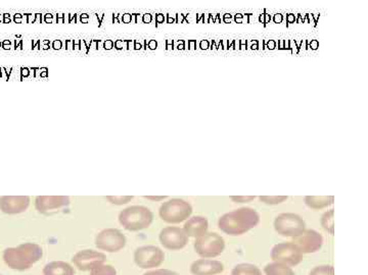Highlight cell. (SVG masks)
<instances>
[{"label": "cell", "mask_w": 368, "mask_h": 275, "mask_svg": "<svg viewBox=\"0 0 368 275\" xmlns=\"http://www.w3.org/2000/svg\"><path fill=\"white\" fill-rule=\"evenodd\" d=\"M274 228L283 237H295L306 230V223L300 215L283 213L275 219Z\"/></svg>", "instance_id": "obj_6"}, {"label": "cell", "mask_w": 368, "mask_h": 275, "mask_svg": "<svg viewBox=\"0 0 368 275\" xmlns=\"http://www.w3.org/2000/svg\"><path fill=\"white\" fill-rule=\"evenodd\" d=\"M149 200H153V201H160V200L166 199L167 197H145Z\"/></svg>", "instance_id": "obj_28"}, {"label": "cell", "mask_w": 368, "mask_h": 275, "mask_svg": "<svg viewBox=\"0 0 368 275\" xmlns=\"http://www.w3.org/2000/svg\"><path fill=\"white\" fill-rule=\"evenodd\" d=\"M143 275H179V274L170 269H156L154 272H147Z\"/></svg>", "instance_id": "obj_27"}, {"label": "cell", "mask_w": 368, "mask_h": 275, "mask_svg": "<svg viewBox=\"0 0 368 275\" xmlns=\"http://www.w3.org/2000/svg\"><path fill=\"white\" fill-rule=\"evenodd\" d=\"M112 47H113V42L112 41L105 42V48H107V49H111Z\"/></svg>", "instance_id": "obj_30"}, {"label": "cell", "mask_w": 368, "mask_h": 275, "mask_svg": "<svg viewBox=\"0 0 368 275\" xmlns=\"http://www.w3.org/2000/svg\"><path fill=\"white\" fill-rule=\"evenodd\" d=\"M125 19H126V21H129V15H126V17H125Z\"/></svg>", "instance_id": "obj_34"}, {"label": "cell", "mask_w": 368, "mask_h": 275, "mask_svg": "<svg viewBox=\"0 0 368 275\" xmlns=\"http://www.w3.org/2000/svg\"><path fill=\"white\" fill-rule=\"evenodd\" d=\"M90 275H117V270L114 266L109 264H101L96 266L94 269L90 270Z\"/></svg>", "instance_id": "obj_22"}, {"label": "cell", "mask_w": 368, "mask_h": 275, "mask_svg": "<svg viewBox=\"0 0 368 275\" xmlns=\"http://www.w3.org/2000/svg\"><path fill=\"white\" fill-rule=\"evenodd\" d=\"M193 247L196 253L202 258H215L223 253L226 241L221 235L216 233H207L206 235L196 239Z\"/></svg>", "instance_id": "obj_5"}, {"label": "cell", "mask_w": 368, "mask_h": 275, "mask_svg": "<svg viewBox=\"0 0 368 275\" xmlns=\"http://www.w3.org/2000/svg\"><path fill=\"white\" fill-rule=\"evenodd\" d=\"M275 23H281V21H283V15H277L274 17Z\"/></svg>", "instance_id": "obj_29"}, {"label": "cell", "mask_w": 368, "mask_h": 275, "mask_svg": "<svg viewBox=\"0 0 368 275\" xmlns=\"http://www.w3.org/2000/svg\"><path fill=\"white\" fill-rule=\"evenodd\" d=\"M292 243L297 246L302 254H311L321 250L323 245V235L314 230H305L293 237Z\"/></svg>", "instance_id": "obj_12"}, {"label": "cell", "mask_w": 368, "mask_h": 275, "mask_svg": "<svg viewBox=\"0 0 368 275\" xmlns=\"http://www.w3.org/2000/svg\"><path fill=\"white\" fill-rule=\"evenodd\" d=\"M159 239L163 247L170 251H179L189 243V237L184 228L177 226H168L163 228L159 235Z\"/></svg>", "instance_id": "obj_10"}, {"label": "cell", "mask_w": 368, "mask_h": 275, "mask_svg": "<svg viewBox=\"0 0 368 275\" xmlns=\"http://www.w3.org/2000/svg\"><path fill=\"white\" fill-rule=\"evenodd\" d=\"M156 19H159V22L164 21V17H162V15H158V17H156Z\"/></svg>", "instance_id": "obj_33"}, {"label": "cell", "mask_w": 368, "mask_h": 275, "mask_svg": "<svg viewBox=\"0 0 368 275\" xmlns=\"http://www.w3.org/2000/svg\"><path fill=\"white\" fill-rule=\"evenodd\" d=\"M271 259L284 265L296 266L303 260V254L292 242L277 244L271 251Z\"/></svg>", "instance_id": "obj_9"}, {"label": "cell", "mask_w": 368, "mask_h": 275, "mask_svg": "<svg viewBox=\"0 0 368 275\" xmlns=\"http://www.w3.org/2000/svg\"><path fill=\"white\" fill-rule=\"evenodd\" d=\"M74 267L64 261H52L43 268V275H74Z\"/></svg>", "instance_id": "obj_17"}, {"label": "cell", "mask_w": 368, "mask_h": 275, "mask_svg": "<svg viewBox=\"0 0 368 275\" xmlns=\"http://www.w3.org/2000/svg\"><path fill=\"white\" fill-rule=\"evenodd\" d=\"M259 199L260 201L268 205H277L288 200V197L286 196H261Z\"/></svg>", "instance_id": "obj_23"}, {"label": "cell", "mask_w": 368, "mask_h": 275, "mask_svg": "<svg viewBox=\"0 0 368 275\" xmlns=\"http://www.w3.org/2000/svg\"><path fill=\"white\" fill-rule=\"evenodd\" d=\"M105 260H107V257L103 253L91 250V249L79 251L72 258L74 265L81 272H90L96 266L105 263Z\"/></svg>", "instance_id": "obj_11"}, {"label": "cell", "mask_w": 368, "mask_h": 275, "mask_svg": "<svg viewBox=\"0 0 368 275\" xmlns=\"http://www.w3.org/2000/svg\"><path fill=\"white\" fill-rule=\"evenodd\" d=\"M43 256V250L35 243H25L3 252V261L10 269L24 272L30 269Z\"/></svg>", "instance_id": "obj_2"}, {"label": "cell", "mask_w": 368, "mask_h": 275, "mask_svg": "<svg viewBox=\"0 0 368 275\" xmlns=\"http://www.w3.org/2000/svg\"><path fill=\"white\" fill-rule=\"evenodd\" d=\"M70 203V198L66 196H38L35 200L37 211L43 214H50L52 211L65 208Z\"/></svg>", "instance_id": "obj_13"}, {"label": "cell", "mask_w": 368, "mask_h": 275, "mask_svg": "<svg viewBox=\"0 0 368 275\" xmlns=\"http://www.w3.org/2000/svg\"><path fill=\"white\" fill-rule=\"evenodd\" d=\"M334 209H330L323 215V219H321V226L330 235H334Z\"/></svg>", "instance_id": "obj_21"}, {"label": "cell", "mask_w": 368, "mask_h": 275, "mask_svg": "<svg viewBox=\"0 0 368 275\" xmlns=\"http://www.w3.org/2000/svg\"><path fill=\"white\" fill-rule=\"evenodd\" d=\"M264 272L266 275H296L290 266L277 263V262L266 265L264 268Z\"/></svg>", "instance_id": "obj_19"}, {"label": "cell", "mask_w": 368, "mask_h": 275, "mask_svg": "<svg viewBox=\"0 0 368 275\" xmlns=\"http://www.w3.org/2000/svg\"><path fill=\"white\" fill-rule=\"evenodd\" d=\"M107 199L109 200L111 203L116 204V205H123V204L129 203V202L133 199V197H132V196H120V197H118V196H116V197H111V196H110V197H107Z\"/></svg>", "instance_id": "obj_25"}, {"label": "cell", "mask_w": 368, "mask_h": 275, "mask_svg": "<svg viewBox=\"0 0 368 275\" xmlns=\"http://www.w3.org/2000/svg\"><path fill=\"white\" fill-rule=\"evenodd\" d=\"M223 270V264L212 259H198L191 265V274L193 275H216L221 274Z\"/></svg>", "instance_id": "obj_15"}, {"label": "cell", "mask_w": 368, "mask_h": 275, "mask_svg": "<svg viewBox=\"0 0 368 275\" xmlns=\"http://www.w3.org/2000/svg\"><path fill=\"white\" fill-rule=\"evenodd\" d=\"M255 198V196H237V197L233 196L230 199L235 203H249V202L253 201Z\"/></svg>", "instance_id": "obj_26"}, {"label": "cell", "mask_w": 368, "mask_h": 275, "mask_svg": "<svg viewBox=\"0 0 368 275\" xmlns=\"http://www.w3.org/2000/svg\"><path fill=\"white\" fill-rule=\"evenodd\" d=\"M154 221V214L147 207H127L119 214V222L128 232H140L149 228Z\"/></svg>", "instance_id": "obj_3"}, {"label": "cell", "mask_w": 368, "mask_h": 275, "mask_svg": "<svg viewBox=\"0 0 368 275\" xmlns=\"http://www.w3.org/2000/svg\"><path fill=\"white\" fill-rule=\"evenodd\" d=\"M309 275H334V266L321 265L313 268Z\"/></svg>", "instance_id": "obj_24"}, {"label": "cell", "mask_w": 368, "mask_h": 275, "mask_svg": "<svg viewBox=\"0 0 368 275\" xmlns=\"http://www.w3.org/2000/svg\"><path fill=\"white\" fill-rule=\"evenodd\" d=\"M143 21L145 22V23H149V22L152 21V15H145V17H143Z\"/></svg>", "instance_id": "obj_31"}, {"label": "cell", "mask_w": 368, "mask_h": 275, "mask_svg": "<svg viewBox=\"0 0 368 275\" xmlns=\"http://www.w3.org/2000/svg\"><path fill=\"white\" fill-rule=\"evenodd\" d=\"M54 47L56 48V49H59V48L61 47V41L54 42Z\"/></svg>", "instance_id": "obj_32"}, {"label": "cell", "mask_w": 368, "mask_h": 275, "mask_svg": "<svg viewBox=\"0 0 368 275\" xmlns=\"http://www.w3.org/2000/svg\"><path fill=\"white\" fill-rule=\"evenodd\" d=\"M231 275H263L259 267L250 263H242L235 266Z\"/></svg>", "instance_id": "obj_20"}, {"label": "cell", "mask_w": 368, "mask_h": 275, "mask_svg": "<svg viewBox=\"0 0 368 275\" xmlns=\"http://www.w3.org/2000/svg\"><path fill=\"white\" fill-rule=\"evenodd\" d=\"M260 222V217L255 209L242 207L222 215L218 226L229 235H242L254 228Z\"/></svg>", "instance_id": "obj_1"}, {"label": "cell", "mask_w": 368, "mask_h": 275, "mask_svg": "<svg viewBox=\"0 0 368 275\" xmlns=\"http://www.w3.org/2000/svg\"><path fill=\"white\" fill-rule=\"evenodd\" d=\"M334 196H307L305 197L306 205L315 210L330 206L334 204Z\"/></svg>", "instance_id": "obj_18"}, {"label": "cell", "mask_w": 368, "mask_h": 275, "mask_svg": "<svg viewBox=\"0 0 368 275\" xmlns=\"http://www.w3.org/2000/svg\"><path fill=\"white\" fill-rule=\"evenodd\" d=\"M30 205L28 196H3L0 198V210L6 214H19L25 212Z\"/></svg>", "instance_id": "obj_14"}, {"label": "cell", "mask_w": 368, "mask_h": 275, "mask_svg": "<svg viewBox=\"0 0 368 275\" xmlns=\"http://www.w3.org/2000/svg\"><path fill=\"white\" fill-rule=\"evenodd\" d=\"M126 243V237L117 228H105L96 237V248L109 253L119 252L125 248Z\"/></svg>", "instance_id": "obj_7"}, {"label": "cell", "mask_w": 368, "mask_h": 275, "mask_svg": "<svg viewBox=\"0 0 368 275\" xmlns=\"http://www.w3.org/2000/svg\"><path fill=\"white\" fill-rule=\"evenodd\" d=\"M0 275H1V274H0Z\"/></svg>", "instance_id": "obj_35"}, {"label": "cell", "mask_w": 368, "mask_h": 275, "mask_svg": "<svg viewBox=\"0 0 368 275\" xmlns=\"http://www.w3.org/2000/svg\"><path fill=\"white\" fill-rule=\"evenodd\" d=\"M164 261V251L156 246H143L134 252V262L142 269L160 267Z\"/></svg>", "instance_id": "obj_8"}, {"label": "cell", "mask_w": 368, "mask_h": 275, "mask_svg": "<svg viewBox=\"0 0 368 275\" xmlns=\"http://www.w3.org/2000/svg\"><path fill=\"white\" fill-rule=\"evenodd\" d=\"M209 222L206 217H191L184 226V230L187 237H200L206 235L208 232Z\"/></svg>", "instance_id": "obj_16"}, {"label": "cell", "mask_w": 368, "mask_h": 275, "mask_svg": "<svg viewBox=\"0 0 368 275\" xmlns=\"http://www.w3.org/2000/svg\"><path fill=\"white\" fill-rule=\"evenodd\" d=\"M193 214V207L182 199H171L160 207L159 215L167 223H180L189 219Z\"/></svg>", "instance_id": "obj_4"}]
</instances>
